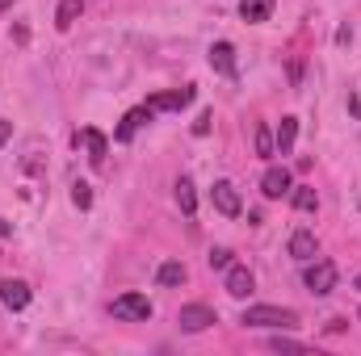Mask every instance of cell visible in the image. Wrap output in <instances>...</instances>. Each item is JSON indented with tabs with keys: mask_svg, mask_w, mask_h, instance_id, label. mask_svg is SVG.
Segmentation results:
<instances>
[{
	"mask_svg": "<svg viewBox=\"0 0 361 356\" xmlns=\"http://www.w3.org/2000/svg\"><path fill=\"white\" fill-rule=\"evenodd\" d=\"M240 323H244V327H294L298 314L286 310V306H248V310L240 314Z\"/></svg>",
	"mask_w": 361,
	"mask_h": 356,
	"instance_id": "obj_1",
	"label": "cell"
},
{
	"mask_svg": "<svg viewBox=\"0 0 361 356\" xmlns=\"http://www.w3.org/2000/svg\"><path fill=\"white\" fill-rule=\"evenodd\" d=\"M114 319H122V323H147L152 319V302L143 298V293H122V298H114Z\"/></svg>",
	"mask_w": 361,
	"mask_h": 356,
	"instance_id": "obj_2",
	"label": "cell"
},
{
	"mask_svg": "<svg viewBox=\"0 0 361 356\" xmlns=\"http://www.w3.org/2000/svg\"><path fill=\"white\" fill-rule=\"evenodd\" d=\"M302 285H307L311 293H332V289H336V265H332V260H307Z\"/></svg>",
	"mask_w": 361,
	"mask_h": 356,
	"instance_id": "obj_3",
	"label": "cell"
},
{
	"mask_svg": "<svg viewBox=\"0 0 361 356\" xmlns=\"http://www.w3.org/2000/svg\"><path fill=\"white\" fill-rule=\"evenodd\" d=\"M177 323H180V331H206V327H210V323H219V319H214V310H210V306L189 302V306H180Z\"/></svg>",
	"mask_w": 361,
	"mask_h": 356,
	"instance_id": "obj_4",
	"label": "cell"
},
{
	"mask_svg": "<svg viewBox=\"0 0 361 356\" xmlns=\"http://www.w3.org/2000/svg\"><path fill=\"white\" fill-rule=\"evenodd\" d=\"M210 197H214V210H219V214H227V218H235V214L244 210V205H240V189H235L231 180H214Z\"/></svg>",
	"mask_w": 361,
	"mask_h": 356,
	"instance_id": "obj_5",
	"label": "cell"
},
{
	"mask_svg": "<svg viewBox=\"0 0 361 356\" xmlns=\"http://www.w3.org/2000/svg\"><path fill=\"white\" fill-rule=\"evenodd\" d=\"M193 101V89H173V92H156V96H147V109L152 113H177Z\"/></svg>",
	"mask_w": 361,
	"mask_h": 356,
	"instance_id": "obj_6",
	"label": "cell"
},
{
	"mask_svg": "<svg viewBox=\"0 0 361 356\" xmlns=\"http://www.w3.org/2000/svg\"><path fill=\"white\" fill-rule=\"evenodd\" d=\"M223 285H227V293H231V298H252L257 276L248 272V265H231V268H227V281H223Z\"/></svg>",
	"mask_w": 361,
	"mask_h": 356,
	"instance_id": "obj_7",
	"label": "cell"
},
{
	"mask_svg": "<svg viewBox=\"0 0 361 356\" xmlns=\"http://www.w3.org/2000/svg\"><path fill=\"white\" fill-rule=\"evenodd\" d=\"M147 122H152V109H147V105H139V109H130V113H126V117L118 122L114 139H118V143H130V139H135V134H139V130H143Z\"/></svg>",
	"mask_w": 361,
	"mask_h": 356,
	"instance_id": "obj_8",
	"label": "cell"
},
{
	"mask_svg": "<svg viewBox=\"0 0 361 356\" xmlns=\"http://www.w3.org/2000/svg\"><path fill=\"white\" fill-rule=\"evenodd\" d=\"M210 68H214L219 76L235 80V46H231V42H214V46H210Z\"/></svg>",
	"mask_w": 361,
	"mask_h": 356,
	"instance_id": "obj_9",
	"label": "cell"
},
{
	"mask_svg": "<svg viewBox=\"0 0 361 356\" xmlns=\"http://www.w3.org/2000/svg\"><path fill=\"white\" fill-rule=\"evenodd\" d=\"M290 256H294L298 265L315 260V256H319V243H315V235H311V231H294V235H290Z\"/></svg>",
	"mask_w": 361,
	"mask_h": 356,
	"instance_id": "obj_10",
	"label": "cell"
},
{
	"mask_svg": "<svg viewBox=\"0 0 361 356\" xmlns=\"http://www.w3.org/2000/svg\"><path fill=\"white\" fill-rule=\"evenodd\" d=\"M0 302L8 310H25L30 306V285L25 281H0Z\"/></svg>",
	"mask_w": 361,
	"mask_h": 356,
	"instance_id": "obj_11",
	"label": "cell"
},
{
	"mask_svg": "<svg viewBox=\"0 0 361 356\" xmlns=\"http://www.w3.org/2000/svg\"><path fill=\"white\" fill-rule=\"evenodd\" d=\"M261 193H265L269 201H277L281 193H290V172H286V168H269V172L261 177Z\"/></svg>",
	"mask_w": 361,
	"mask_h": 356,
	"instance_id": "obj_12",
	"label": "cell"
},
{
	"mask_svg": "<svg viewBox=\"0 0 361 356\" xmlns=\"http://www.w3.org/2000/svg\"><path fill=\"white\" fill-rule=\"evenodd\" d=\"M294 139H298V117H281V126H277V134H273L277 155H290V151H294Z\"/></svg>",
	"mask_w": 361,
	"mask_h": 356,
	"instance_id": "obj_13",
	"label": "cell"
},
{
	"mask_svg": "<svg viewBox=\"0 0 361 356\" xmlns=\"http://www.w3.org/2000/svg\"><path fill=\"white\" fill-rule=\"evenodd\" d=\"M85 147H89V164L92 168H101V164H105V151H109V139L89 126V130H85Z\"/></svg>",
	"mask_w": 361,
	"mask_h": 356,
	"instance_id": "obj_14",
	"label": "cell"
},
{
	"mask_svg": "<svg viewBox=\"0 0 361 356\" xmlns=\"http://www.w3.org/2000/svg\"><path fill=\"white\" fill-rule=\"evenodd\" d=\"M156 281H160L164 289H177V285H185V265H180V260H164V265L156 268Z\"/></svg>",
	"mask_w": 361,
	"mask_h": 356,
	"instance_id": "obj_15",
	"label": "cell"
},
{
	"mask_svg": "<svg viewBox=\"0 0 361 356\" xmlns=\"http://www.w3.org/2000/svg\"><path fill=\"white\" fill-rule=\"evenodd\" d=\"M85 13V0H59V13H55V25L59 30H72Z\"/></svg>",
	"mask_w": 361,
	"mask_h": 356,
	"instance_id": "obj_16",
	"label": "cell"
},
{
	"mask_svg": "<svg viewBox=\"0 0 361 356\" xmlns=\"http://www.w3.org/2000/svg\"><path fill=\"white\" fill-rule=\"evenodd\" d=\"M177 205H180V214H185V218H193V214H197V193H193V180H189V177L177 180Z\"/></svg>",
	"mask_w": 361,
	"mask_h": 356,
	"instance_id": "obj_17",
	"label": "cell"
},
{
	"mask_svg": "<svg viewBox=\"0 0 361 356\" xmlns=\"http://www.w3.org/2000/svg\"><path fill=\"white\" fill-rule=\"evenodd\" d=\"M269 13H273V0H244L240 4L244 21H269Z\"/></svg>",
	"mask_w": 361,
	"mask_h": 356,
	"instance_id": "obj_18",
	"label": "cell"
},
{
	"mask_svg": "<svg viewBox=\"0 0 361 356\" xmlns=\"http://www.w3.org/2000/svg\"><path fill=\"white\" fill-rule=\"evenodd\" d=\"M294 210H302V214L319 210V197H315V189H311V184H298V189H294Z\"/></svg>",
	"mask_w": 361,
	"mask_h": 356,
	"instance_id": "obj_19",
	"label": "cell"
},
{
	"mask_svg": "<svg viewBox=\"0 0 361 356\" xmlns=\"http://www.w3.org/2000/svg\"><path fill=\"white\" fill-rule=\"evenodd\" d=\"M257 155H261V160H269V155H277V143H273V130L265 126V122L257 126Z\"/></svg>",
	"mask_w": 361,
	"mask_h": 356,
	"instance_id": "obj_20",
	"label": "cell"
},
{
	"mask_svg": "<svg viewBox=\"0 0 361 356\" xmlns=\"http://www.w3.org/2000/svg\"><path fill=\"white\" fill-rule=\"evenodd\" d=\"M231 265H235V260H231V248H214V252H210V268H219V272H227Z\"/></svg>",
	"mask_w": 361,
	"mask_h": 356,
	"instance_id": "obj_21",
	"label": "cell"
},
{
	"mask_svg": "<svg viewBox=\"0 0 361 356\" xmlns=\"http://www.w3.org/2000/svg\"><path fill=\"white\" fill-rule=\"evenodd\" d=\"M72 201H76L80 210H89V205H92V193H89V184H76V189H72Z\"/></svg>",
	"mask_w": 361,
	"mask_h": 356,
	"instance_id": "obj_22",
	"label": "cell"
},
{
	"mask_svg": "<svg viewBox=\"0 0 361 356\" xmlns=\"http://www.w3.org/2000/svg\"><path fill=\"white\" fill-rule=\"evenodd\" d=\"M210 122H214V113L206 109V113H197V122H193V134L202 139V134H210Z\"/></svg>",
	"mask_w": 361,
	"mask_h": 356,
	"instance_id": "obj_23",
	"label": "cell"
},
{
	"mask_svg": "<svg viewBox=\"0 0 361 356\" xmlns=\"http://www.w3.org/2000/svg\"><path fill=\"white\" fill-rule=\"evenodd\" d=\"M273 348H277V352H298L302 344H298V340H281V336H277V340H273Z\"/></svg>",
	"mask_w": 361,
	"mask_h": 356,
	"instance_id": "obj_24",
	"label": "cell"
},
{
	"mask_svg": "<svg viewBox=\"0 0 361 356\" xmlns=\"http://www.w3.org/2000/svg\"><path fill=\"white\" fill-rule=\"evenodd\" d=\"M8 134H13V122H4V117H0V147L8 143Z\"/></svg>",
	"mask_w": 361,
	"mask_h": 356,
	"instance_id": "obj_25",
	"label": "cell"
},
{
	"mask_svg": "<svg viewBox=\"0 0 361 356\" xmlns=\"http://www.w3.org/2000/svg\"><path fill=\"white\" fill-rule=\"evenodd\" d=\"M349 109H353V113L361 117V101H349Z\"/></svg>",
	"mask_w": 361,
	"mask_h": 356,
	"instance_id": "obj_26",
	"label": "cell"
},
{
	"mask_svg": "<svg viewBox=\"0 0 361 356\" xmlns=\"http://www.w3.org/2000/svg\"><path fill=\"white\" fill-rule=\"evenodd\" d=\"M13 4H17V0H0V13H4V8H13Z\"/></svg>",
	"mask_w": 361,
	"mask_h": 356,
	"instance_id": "obj_27",
	"label": "cell"
},
{
	"mask_svg": "<svg viewBox=\"0 0 361 356\" xmlns=\"http://www.w3.org/2000/svg\"><path fill=\"white\" fill-rule=\"evenodd\" d=\"M0 235H8V222H4V218H0Z\"/></svg>",
	"mask_w": 361,
	"mask_h": 356,
	"instance_id": "obj_28",
	"label": "cell"
},
{
	"mask_svg": "<svg viewBox=\"0 0 361 356\" xmlns=\"http://www.w3.org/2000/svg\"><path fill=\"white\" fill-rule=\"evenodd\" d=\"M353 285H357V289H361V272H357V281H353Z\"/></svg>",
	"mask_w": 361,
	"mask_h": 356,
	"instance_id": "obj_29",
	"label": "cell"
}]
</instances>
